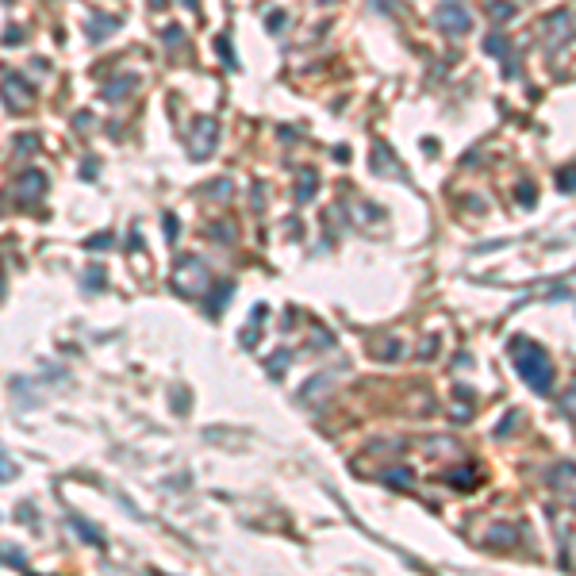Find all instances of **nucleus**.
Here are the masks:
<instances>
[{"label":"nucleus","mask_w":576,"mask_h":576,"mask_svg":"<svg viewBox=\"0 0 576 576\" xmlns=\"http://www.w3.org/2000/svg\"><path fill=\"white\" fill-rule=\"evenodd\" d=\"M35 143H39L35 135H20V146H16V150H20V154H27V150H35Z\"/></svg>","instance_id":"393cba45"},{"label":"nucleus","mask_w":576,"mask_h":576,"mask_svg":"<svg viewBox=\"0 0 576 576\" xmlns=\"http://www.w3.org/2000/svg\"><path fill=\"white\" fill-rule=\"evenodd\" d=\"M515 196H518V200H523V204H526V207H531V204H534V196H538V192H534V185H526V181H523V185H518V188H515Z\"/></svg>","instance_id":"a211bd4d"},{"label":"nucleus","mask_w":576,"mask_h":576,"mask_svg":"<svg viewBox=\"0 0 576 576\" xmlns=\"http://www.w3.org/2000/svg\"><path fill=\"white\" fill-rule=\"evenodd\" d=\"M492 16H496V23H507V20L515 16V4H511V0H496V4H492Z\"/></svg>","instance_id":"dca6fc26"},{"label":"nucleus","mask_w":576,"mask_h":576,"mask_svg":"<svg viewBox=\"0 0 576 576\" xmlns=\"http://www.w3.org/2000/svg\"><path fill=\"white\" fill-rule=\"evenodd\" d=\"M23 39V27H8L4 31V43H20Z\"/></svg>","instance_id":"a878e982"},{"label":"nucleus","mask_w":576,"mask_h":576,"mask_svg":"<svg viewBox=\"0 0 576 576\" xmlns=\"http://www.w3.org/2000/svg\"><path fill=\"white\" fill-rule=\"evenodd\" d=\"M181 4H185V8H196V0H181Z\"/></svg>","instance_id":"c756f323"},{"label":"nucleus","mask_w":576,"mask_h":576,"mask_svg":"<svg viewBox=\"0 0 576 576\" xmlns=\"http://www.w3.org/2000/svg\"><path fill=\"white\" fill-rule=\"evenodd\" d=\"M373 169H376V173H400V165H396L388 143H373Z\"/></svg>","instance_id":"6e6552de"},{"label":"nucleus","mask_w":576,"mask_h":576,"mask_svg":"<svg viewBox=\"0 0 576 576\" xmlns=\"http://www.w3.org/2000/svg\"><path fill=\"white\" fill-rule=\"evenodd\" d=\"M434 346H438V338H427V342H423V357H430Z\"/></svg>","instance_id":"bb28decb"},{"label":"nucleus","mask_w":576,"mask_h":576,"mask_svg":"<svg viewBox=\"0 0 576 576\" xmlns=\"http://www.w3.org/2000/svg\"><path fill=\"white\" fill-rule=\"evenodd\" d=\"M104 23H89V39H108V35L119 31V20L116 16H100Z\"/></svg>","instance_id":"9b49d317"},{"label":"nucleus","mask_w":576,"mask_h":576,"mask_svg":"<svg viewBox=\"0 0 576 576\" xmlns=\"http://www.w3.org/2000/svg\"><path fill=\"white\" fill-rule=\"evenodd\" d=\"M43 192H46V173H43V169H27L20 181H16V196H20L23 204L39 200Z\"/></svg>","instance_id":"39448f33"},{"label":"nucleus","mask_w":576,"mask_h":576,"mask_svg":"<svg viewBox=\"0 0 576 576\" xmlns=\"http://www.w3.org/2000/svg\"><path fill=\"white\" fill-rule=\"evenodd\" d=\"M434 23L442 27L446 35H465L473 20H469V8L461 4V0H442L438 8H434Z\"/></svg>","instance_id":"7ed1b4c3"},{"label":"nucleus","mask_w":576,"mask_h":576,"mask_svg":"<svg viewBox=\"0 0 576 576\" xmlns=\"http://www.w3.org/2000/svg\"><path fill=\"white\" fill-rule=\"evenodd\" d=\"M70 526L77 531L89 545H104V534H100V526H92L89 518H81V515H70Z\"/></svg>","instance_id":"1a4fd4ad"},{"label":"nucleus","mask_w":576,"mask_h":576,"mask_svg":"<svg viewBox=\"0 0 576 576\" xmlns=\"http://www.w3.org/2000/svg\"><path fill=\"white\" fill-rule=\"evenodd\" d=\"M557 188H561V192H572V177H569V169H561V173H557Z\"/></svg>","instance_id":"b1692460"},{"label":"nucleus","mask_w":576,"mask_h":576,"mask_svg":"<svg viewBox=\"0 0 576 576\" xmlns=\"http://www.w3.org/2000/svg\"><path fill=\"white\" fill-rule=\"evenodd\" d=\"M515 423H518V411H511V415H507V419H504V427H496V438H507V434L515 430Z\"/></svg>","instance_id":"aec40b11"},{"label":"nucleus","mask_w":576,"mask_h":576,"mask_svg":"<svg viewBox=\"0 0 576 576\" xmlns=\"http://www.w3.org/2000/svg\"><path fill=\"white\" fill-rule=\"evenodd\" d=\"M12 477H16V465L4 457V453H0V484H4V480H12Z\"/></svg>","instance_id":"4be33fe9"},{"label":"nucleus","mask_w":576,"mask_h":576,"mask_svg":"<svg viewBox=\"0 0 576 576\" xmlns=\"http://www.w3.org/2000/svg\"><path fill=\"white\" fill-rule=\"evenodd\" d=\"M85 285H89V288H104V269H92L89 277H85Z\"/></svg>","instance_id":"5701e85b"},{"label":"nucleus","mask_w":576,"mask_h":576,"mask_svg":"<svg viewBox=\"0 0 576 576\" xmlns=\"http://www.w3.org/2000/svg\"><path fill=\"white\" fill-rule=\"evenodd\" d=\"M4 4H16V0H4Z\"/></svg>","instance_id":"7c9ffc66"},{"label":"nucleus","mask_w":576,"mask_h":576,"mask_svg":"<svg viewBox=\"0 0 576 576\" xmlns=\"http://www.w3.org/2000/svg\"><path fill=\"white\" fill-rule=\"evenodd\" d=\"M135 89H138L135 73H119L112 85H104V100H119V97H127V92H135Z\"/></svg>","instance_id":"0eeeda50"},{"label":"nucleus","mask_w":576,"mask_h":576,"mask_svg":"<svg viewBox=\"0 0 576 576\" xmlns=\"http://www.w3.org/2000/svg\"><path fill=\"white\" fill-rule=\"evenodd\" d=\"M511 362L518 376L538 392V396H550L553 392V362L545 357V350L538 342H526V338H511Z\"/></svg>","instance_id":"f257e3e1"},{"label":"nucleus","mask_w":576,"mask_h":576,"mask_svg":"<svg viewBox=\"0 0 576 576\" xmlns=\"http://www.w3.org/2000/svg\"><path fill=\"white\" fill-rule=\"evenodd\" d=\"M231 292H234V285H219V288H215V300H212V304H207V311H212V315H219V308H227V300H231Z\"/></svg>","instance_id":"2eb2a0df"},{"label":"nucleus","mask_w":576,"mask_h":576,"mask_svg":"<svg viewBox=\"0 0 576 576\" xmlns=\"http://www.w3.org/2000/svg\"><path fill=\"white\" fill-rule=\"evenodd\" d=\"M473 477H477V473H473V469H469V465H461V469H450V473H446V480H450L453 488H473V484H477Z\"/></svg>","instance_id":"f8f14e48"},{"label":"nucleus","mask_w":576,"mask_h":576,"mask_svg":"<svg viewBox=\"0 0 576 576\" xmlns=\"http://www.w3.org/2000/svg\"><path fill=\"white\" fill-rule=\"evenodd\" d=\"M373 8H381V12H388V8H392V0H373Z\"/></svg>","instance_id":"cd10ccee"},{"label":"nucleus","mask_w":576,"mask_h":576,"mask_svg":"<svg viewBox=\"0 0 576 576\" xmlns=\"http://www.w3.org/2000/svg\"><path fill=\"white\" fill-rule=\"evenodd\" d=\"M384 480H388L392 488H411V469H388V473H384Z\"/></svg>","instance_id":"ddd939ff"},{"label":"nucleus","mask_w":576,"mask_h":576,"mask_svg":"<svg viewBox=\"0 0 576 576\" xmlns=\"http://www.w3.org/2000/svg\"><path fill=\"white\" fill-rule=\"evenodd\" d=\"M215 50H219V58L227 62V70H239V58L231 54V39H227V35H219V39H215Z\"/></svg>","instance_id":"4468645a"},{"label":"nucleus","mask_w":576,"mask_h":576,"mask_svg":"<svg viewBox=\"0 0 576 576\" xmlns=\"http://www.w3.org/2000/svg\"><path fill=\"white\" fill-rule=\"evenodd\" d=\"M285 23H288V16H285V12H269V20H266V27H269L273 35H277V31H281V27H285Z\"/></svg>","instance_id":"6ab92c4d"},{"label":"nucleus","mask_w":576,"mask_h":576,"mask_svg":"<svg viewBox=\"0 0 576 576\" xmlns=\"http://www.w3.org/2000/svg\"><path fill=\"white\" fill-rule=\"evenodd\" d=\"M31 100H35V89H31V81H23L20 73H8L4 77V104L12 112H27L31 108Z\"/></svg>","instance_id":"20e7f679"},{"label":"nucleus","mask_w":576,"mask_h":576,"mask_svg":"<svg viewBox=\"0 0 576 576\" xmlns=\"http://www.w3.org/2000/svg\"><path fill=\"white\" fill-rule=\"evenodd\" d=\"M85 246H89V250H108V246H112V234L104 231V234H97V239H89Z\"/></svg>","instance_id":"412c9836"},{"label":"nucleus","mask_w":576,"mask_h":576,"mask_svg":"<svg viewBox=\"0 0 576 576\" xmlns=\"http://www.w3.org/2000/svg\"><path fill=\"white\" fill-rule=\"evenodd\" d=\"M488 542H492V545H511L515 542V531H511V526H496V531L488 534Z\"/></svg>","instance_id":"f3484780"},{"label":"nucleus","mask_w":576,"mask_h":576,"mask_svg":"<svg viewBox=\"0 0 576 576\" xmlns=\"http://www.w3.org/2000/svg\"><path fill=\"white\" fill-rule=\"evenodd\" d=\"M484 50L492 54V58H507V77H515V62H511V43L504 39V35H488L484 39Z\"/></svg>","instance_id":"423d86ee"},{"label":"nucleus","mask_w":576,"mask_h":576,"mask_svg":"<svg viewBox=\"0 0 576 576\" xmlns=\"http://www.w3.org/2000/svg\"><path fill=\"white\" fill-rule=\"evenodd\" d=\"M169 4V0H150V8H165Z\"/></svg>","instance_id":"c85d7f7f"},{"label":"nucleus","mask_w":576,"mask_h":576,"mask_svg":"<svg viewBox=\"0 0 576 576\" xmlns=\"http://www.w3.org/2000/svg\"><path fill=\"white\" fill-rule=\"evenodd\" d=\"M215 143H219V124L212 116H196L192 119V135H188V154L192 162H207L215 154Z\"/></svg>","instance_id":"f03ea898"},{"label":"nucleus","mask_w":576,"mask_h":576,"mask_svg":"<svg viewBox=\"0 0 576 576\" xmlns=\"http://www.w3.org/2000/svg\"><path fill=\"white\" fill-rule=\"evenodd\" d=\"M315 188H319V177L311 173V169H300V188H296V200H300V204H308Z\"/></svg>","instance_id":"9d476101"}]
</instances>
